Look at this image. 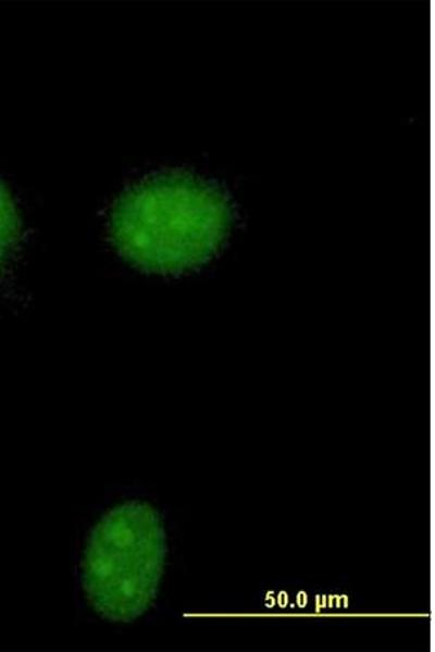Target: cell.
I'll use <instances>...</instances> for the list:
<instances>
[{"label":"cell","instance_id":"7a4b0ae2","mask_svg":"<svg viewBox=\"0 0 435 652\" xmlns=\"http://www.w3.org/2000/svg\"><path fill=\"white\" fill-rule=\"evenodd\" d=\"M166 554L159 514L147 503L120 504L91 530L82 582L94 609L112 622L128 623L156 599Z\"/></svg>","mask_w":435,"mask_h":652},{"label":"cell","instance_id":"6da1fadb","mask_svg":"<svg viewBox=\"0 0 435 652\" xmlns=\"http://www.w3.org/2000/svg\"><path fill=\"white\" fill-rule=\"evenodd\" d=\"M229 223L228 203L216 187L174 171L126 189L112 209L110 234L119 253L134 266L179 274L214 255Z\"/></svg>","mask_w":435,"mask_h":652},{"label":"cell","instance_id":"3957f363","mask_svg":"<svg viewBox=\"0 0 435 652\" xmlns=\"http://www.w3.org/2000/svg\"><path fill=\"white\" fill-rule=\"evenodd\" d=\"M20 217L8 187L0 180V269L20 238Z\"/></svg>","mask_w":435,"mask_h":652}]
</instances>
